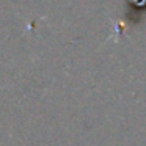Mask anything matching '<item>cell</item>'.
Wrapping results in <instances>:
<instances>
[{
  "mask_svg": "<svg viewBox=\"0 0 146 146\" xmlns=\"http://www.w3.org/2000/svg\"><path fill=\"white\" fill-rule=\"evenodd\" d=\"M127 7H130V10L133 13H137L138 16H141V13H146V0H129Z\"/></svg>",
  "mask_w": 146,
  "mask_h": 146,
  "instance_id": "cell-1",
  "label": "cell"
}]
</instances>
